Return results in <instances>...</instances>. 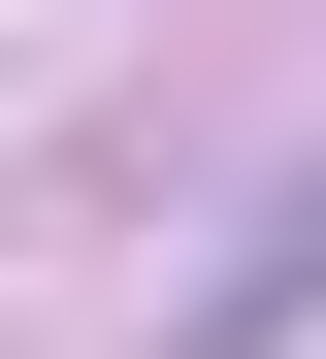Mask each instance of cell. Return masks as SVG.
<instances>
[{
    "instance_id": "1",
    "label": "cell",
    "mask_w": 326,
    "mask_h": 359,
    "mask_svg": "<svg viewBox=\"0 0 326 359\" xmlns=\"http://www.w3.org/2000/svg\"><path fill=\"white\" fill-rule=\"evenodd\" d=\"M294 327H326V163H261V229L163 294V359H294Z\"/></svg>"
}]
</instances>
